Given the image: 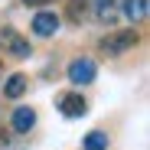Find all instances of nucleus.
<instances>
[{
	"label": "nucleus",
	"instance_id": "1",
	"mask_svg": "<svg viewBox=\"0 0 150 150\" xmlns=\"http://www.w3.org/2000/svg\"><path fill=\"white\" fill-rule=\"evenodd\" d=\"M65 75H69V82H72V85H91V82H95V75H98V65H95V59L79 56V59H72V62H69Z\"/></svg>",
	"mask_w": 150,
	"mask_h": 150
},
{
	"label": "nucleus",
	"instance_id": "2",
	"mask_svg": "<svg viewBox=\"0 0 150 150\" xmlns=\"http://www.w3.org/2000/svg\"><path fill=\"white\" fill-rule=\"evenodd\" d=\"M131 46H137V33L134 30H117V33L101 39V52L105 56H121V52H127Z\"/></svg>",
	"mask_w": 150,
	"mask_h": 150
},
{
	"label": "nucleus",
	"instance_id": "3",
	"mask_svg": "<svg viewBox=\"0 0 150 150\" xmlns=\"http://www.w3.org/2000/svg\"><path fill=\"white\" fill-rule=\"evenodd\" d=\"M0 46H4L10 56H16V59H30V56H33L30 42L23 39L16 30H10V26H4V30H0Z\"/></svg>",
	"mask_w": 150,
	"mask_h": 150
},
{
	"label": "nucleus",
	"instance_id": "4",
	"mask_svg": "<svg viewBox=\"0 0 150 150\" xmlns=\"http://www.w3.org/2000/svg\"><path fill=\"white\" fill-rule=\"evenodd\" d=\"M59 26H62V20H59V13H52V10H42V13H36L33 16V33L39 36V39H49L52 33H59Z\"/></svg>",
	"mask_w": 150,
	"mask_h": 150
},
{
	"label": "nucleus",
	"instance_id": "5",
	"mask_svg": "<svg viewBox=\"0 0 150 150\" xmlns=\"http://www.w3.org/2000/svg\"><path fill=\"white\" fill-rule=\"evenodd\" d=\"M59 111L65 117H85L88 114V101H85L82 95H62L59 98Z\"/></svg>",
	"mask_w": 150,
	"mask_h": 150
},
{
	"label": "nucleus",
	"instance_id": "6",
	"mask_svg": "<svg viewBox=\"0 0 150 150\" xmlns=\"http://www.w3.org/2000/svg\"><path fill=\"white\" fill-rule=\"evenodd\" d=\"M10 124H13L16 134H30V131L36 127V111H33V108H16L13 117H10Z\"/></svg>",
	"mask_w": 150,
	"mask_h": 150
},
{
	"label": "nucleus",
	"instance_id": "7",
	"mask_svg": "<svg viewBox=\"0 0 150 150\" xmlns=\"http://www.w3.org/2000/svg\"><path fill=\"white\" fill-rule=\"evenodd\" d=\"M117 4H121V13L131 23H140L147 16V0H117Z\"/></svg>",
	"mask_w": 150,
	"mask_h": 150
},
{
	"label": "nucleus",
	"instance_id": "8",
	"mask_svg": "<svg viewBox=\"0 0 150 150\" xmlns=\"http://www.w3.org/2000/svg\"><path fill=\"white\" fill-rule=\"evenodd\" d=\"M26 88H30V79L16 72V75H10V79H7L4 95H7V98H23V95H26Z\"/></svg>",
	"mask_w": 150,
	"mask_h": 150
},
{
	"label": "nucleus",
	"instance_id": "9",
	"mask_svg": "<svg viewBox=\"0 0 150 150\" xmlns=\"http://www.w3.org/2000/svg\"><path fill=\"white\" fill-rule=\"evenodd\" d=\"M95 13H98L101 23H114V20H117V0H98Z\"/></svg>",
	"mask_w": 150,
	"mask_h": 150
},
{
	"label": "nucleus",
	"instance_id": "10",
	"mask_svg": "<svg viewBox=\"0 0 150 150\" xmlns=\"http://www.w3.org/2000/svg\"><path fill=\"white\" fill-rule=\"evenodd\" d=\"M85 150H108V134H105V131L85 134Z\"/></svg>",
	"mask_w": 150,
	"mask_h": 150
},
{
	"label": "nucleus",
	"instance_id": "11",
	"mask_svg": "<svg viewBox=\"0 0 150 150\" xmlns=\"http://www.w3.org/2000/svg\"><path fill=\"white\" fill-rule=\"evenodd\" d=\"M69 10H72V20H82L85 10H88V0H72V7H69Z\"/></svg>",
	"mask_w": 150,
	"mask_h": 150
},
{
	"label": "nucleus",
	"instance_id": "12",
	"mask_svg": "<svg viewBox=\"0 0 150 150\" xmlns=\"http://www.w3.org/2000/svg\"><path fill=\"white\" fill-rule=\"evenodd\" d=\"M26 7H49V4H56V0H23Z\"/></svg>",
	"mask_w": 150,
	"mask_h": 150
}]
</instances>
